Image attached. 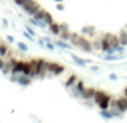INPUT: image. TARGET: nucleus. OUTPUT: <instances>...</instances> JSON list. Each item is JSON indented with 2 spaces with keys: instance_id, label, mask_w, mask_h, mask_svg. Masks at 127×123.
<instances>
[{
  "instance_id": "f257e3e1",
  "label": "nucleus",
  "mask_w": 127,
  "mask_h": 123,
  "mask_svg": "<svg viewBox=\"0 0 127 123\" xmlns=\"http://www.w3.org/2000/svg\"><path fill=\"white\" fill-rule=\"evenodd\" d=\"M23 9L31 16H34L36 12L41 9V5L35 0H26V2L22 6Z\"/></svg>"
},
{
  "instance_id": "f03ea898",
  "label": "nucleus",
  "mask_w": 127,
  "mask_h": 123,
  "mask_svg": "<svg viewBox=\"0 0 127 123\" xmlns=\"http://www.w3.org/2000/svg\"><path fill=\"white\" fill-rule=\"evenodd\" d=\"M103 37L106 38V39L109 41V44H110V46L115 49V48H117L118 46L120 45V41H119V36L115 35V34H110V33H108V34H105V36Z\"/></svg>"
},
{
  "instance_id": "7ed1b4c3",
  "label": "nucleus",
  "mask_w": 127,
  "mask_h": 123,
  "mask_svg": "<svg viewBox=\"0 0 127 123\" xmlns=\"http://www.w3.org/2000/svg\"><path fill=\"white\" fill-rule=\"evenodd\" d=\"M17 63V61L15 58H10L8 62H6V64H5V66H3V68H2V72H3V74H8L10 72L11 73V71H12V67L15 66V64Z\"/></svg>"
},
{
  "instance_id": "20e7f679",
  "label": "nucleus",
  "mask_w": 127,
  "mask_h": 123,
  "mask_svg": "<svg viewBox=\"0 0 127 123\" xmlns=\"http://www.w3.org/2000/svg\"><path fill=\"white\" fill-rule=\"evenodd\" d=\"M117 102V107L120 110V111L124 113V112L127 111V97H119L118 100H116Z\"/></svg>"
},
{
  "instance_id": "39448f33",
  "label": "nucleus",
  "mask_w": 127,
  "mask_h": 123,
  "mask_svg": "<svg viewBox=\"0 0 127 123\" xmlns=\"http://www.w3.org/2000/svg\"><path fill=\"white\" fill-rule=\"evenodd\" d=\"M110 102H111V96L110 95L106 94V96L102 99V101L99 103V107H100L101 110H107L108 107L110 106Z\"/></svg>"
},
{
  "instance_id": "423d86ee",
  "label": "nucleus",
  "mask_w": 127,
  "mask_h": 123,
  "mask_svg": "<svg viewBox=\"0 0 127 123\" xmlns=\"http://www.w3.org/2000/svg\"><path fill=\"white\" fill-rule=\"evenodd\" d=\"M96 88L94 87H88L86 88V90L83 91V93H82V97H83L84 100H90V99H94L95 94H96Z\"/></svg>"
},
{
  "instance_id": "0eeeda50",
  "label": "nucleus",
  "mask_w": 127,
  "mask_h": 123,
  "mask_svg": "<svg viewBox=\"0 0 127 123\" xmlns=\"http://www.w3.org/2000/svg\"><path fill=\"white\" fill-rule=\"evenodd\" d=\"M24 65H25V62L23 61H17V63L15 64V66L12 67V71L11 74L12 75H16L18 73H23V69H24Z\"/></svg>"
},
{
  "instance_id": "6e6552de",
  "label": "nucleus",
  "mask_w": 127,
  "mask_h": 123,
  "mask_svg": "<svg viewBox=\"0 0 127 123\" xmlns=\"http://www.w3.org/2000/svg\"><path fill=\"white\" fill-rule=\"evenodd\" d=\"M50 26V30L51 33L53 34V35H60L61 34V28H60V24H58V22H52L51 25H48Z\"/></svg>"
},
{
  "instance_id": "1a4fd4ad",
  "label": "nucleus",
  "mask_w": 127,
  "mask_h": 123,
  "mask_svg": "<svg viewBox=\"0 0 127 123\" xmlns=\"http://www.w3.org/2000/svg\"><path fill=\"white\" fill-rule=\"evenodd\" d=\"M31 76H27V75H24V76H20V77H18V80H17V83L20 84V85L23 86H27L31 84Z\"/></svg>"
},
{
  "instance_id": "9d476101",
  "label": "nucleus",
  "mask_w": 127,
  "mask_h": 123,
  "mask_svg": "<svg viewBox=\"0 0 127 123\" xmlns=\"http://www.w3.org/2000/svg\"><path fill=\"white\" fill-rule=\"evenodd\" d=\"M105 96H106V93L103 92V91H97L94 96V100H95V102H96V104H99Z\"/></svg>"
},
{
  "instance_id": "9b49d317",
  "label": "nucleus",
  "mask_w": 127,
  "mask_h": 123,
  "mask_svg": "<svg viewBox=\"0 0 127 123\" xmlns=\"http://www.w3.org/2000/svg\"><path fill=\"white\" fill-rule=\"evenodd\" d=\"M71 56H72V59L74 61V63H75L77 65H79V66H81V67H84V66H86L87 61H84V59L80 58L79 56H77V55H74V54H71Z\"/></svg>"
},
{
  "instance_id": "f8f14e48",
  "label": "nucleus",
  "mask_w": 127,
  "mask_h": 123,
  "mask_svg": "<svg viewBox=\"0 0 127 123\" xmlns=\"http://www.w3.org/2000/svg\"><path fill=\"white\" fill-rule=\"evenodd\" d=\"M119 41H120V45H123V46L127 45V31L125 29L120 30V33H119Z\"/></svg>"
},
{
  "instance_id": "ddd939ff",
  "label": "nucleus",
  "mask_w": 127,
  "mask_h": 123,
  "mask_svg": "<svg viewBox=\"0 0 127 123\" xmlns=\"http://www.w3.org/2000/svg\"><path fill=\"white\" fill-rule=\"evenodd\" d=\"M58 66H59V64L55 63V62H46V68H47V72H50V73L54 74V72L58 68Z\"/></svg>"
},
{
  "instance_id": "4468645a",
  "label": "nucleus",
  "mask_w": 127,
  "mask_h": 123,
  "mask_svg": "<svg viewBox=\"0 0 127 123\" xmlns=\"http://www.w3.org/2000/svg\"><path fill=\"white\" fill-rule=\"evenodd\" d=\"M32 71H33V67H32L31 63L29 62H25V65H24V69H23V74L27 76H31Z\"/></svg>"
},
{
  "instance_id": "2eb2a0df",
  "label": "nucleus",
  "mask_w": 127,
  "mask_h": 123,
  "mask_svg": "<svg viewBox=\"0 0 127 123\" xmlns=\"http://www.w3.org/2000/svg\"><path fill=\"white\" fill-rule=\"evenodd\" d=\"M79 38H80V35L78 33H72L71 37H70V41L73 46H78V41H79Z\"/></svg>"
},
{
  "instance_id": "dca6fc26",
  "label": "nucleus",
  "mask_w": 127,
  "mask_h": 123,
  "mask_svg": "<svg viewBox=\"0 0 127 123\" xmlns=\"http://www.w3.org/2000/svg\"><path fill=\"white\" fill-rule=\"evenodd\" d=\"M110 48H113L110 46V44H109V41H108L107 39H106L105 37L101 39V49L103 50V52H107L108 49H110Z\"/></svg>"
},
{
  "instance_id": "f3484780",
  "label": "nucleus",
  "mask_w": 127,
  "mask_h": 123,
  "mask_svg": "<svg viewBox=\"0 0 127 123\" xmlns=\"http://www.w3.org/2000/svg\"><path fill=\"white\" fill-rule=\"evenodd\" d=\"M82 50H84L86 53H91L92 49H94V46H92V43H90L89 40H87L86 43H84V45L81 47Z\"/></svg>"
},
{
  "instance_id": "a211bd4d",
  "label": "nucleus",
  "mask_w": 127,
  "mask_h": 123,
  "mask_svg": "<svg viewBox=\"0 0 127 123\" xmlns=\"http://www.w3.org/2000/svg\"><path fill=\"white\" fill-rule=\"evenodd\" d=\"M75 82H77V75H71L67 78L66 82H65V87H71Z\"/></svg>"
},
{
  "instance_id": "6ab92c4d",
  "label": "nucleus",
  "mask_w": 127,
  "mask_h": 123,
  "mask_svg": "<svg viewBox=\"0 0 127 123\" xmlns=\"http://www.w3.org/2000/svg\"><path fill=\"white\" fill-rule=\"evenodd\" d=\"M100 115L102 116L103 119H107V120H110V119L114 118V115H113V113H111V111H108V109H107V110H101Z\"/></svg>"
},
{
  "instance_id": "aec40b11",
  "label": "nucleus",
  "mask_w": 127,
  "mask_h": 123,
  "mask_svg": "<svg viewBox=\"0 0 127 123\" xmlns=\"http://www.w3.org/2000/svg\"><path fill=\"white\" fill-rule=\"evenodd\" d=\"M45 12H46V10H44V9H42V8H41L34 15V18L37 19V20H43L44 16H45Z\"/></svg>"
},
{
  "instance_id": "412c9836",
  "label": "nucleus",
  "mask_w": 127,
  "mask_h": 123,
  "mask_svg": "<svg viewBox=\"0 0 127 123\" xmlns=\"http://www.w3.org/2000/svg\"><path fill=\"white\" fill-rule=\"evenodd\" d=\"M124 58V56H115V55H106L105 57H103V59L105 61H118V59H123Z\"/></svg>"
},
{
  "instance_id": "4be33fe9",
  "label": "nucleus",
  "mask_w": 127,
  "mask_h": 123,
  "mask_svg": "<svg viewBox=\"0 0 127 123\" xmlns=\"http://www.w3.org/2000/svg\"><path fill=\"white\" fill-rule=\"evenodd\" d=\"M43 20H44V21H45L47 25H51L52 22H54L52 15H51L48 11H46V12H45V16H44V19H43Z\"/></svg>"
},
{
  "instance_id": "5701e85b",
  "label": "nucleus",
  "mask_w": 127,
  "mask_h": 123,
  "mask_svg": "<svg viewBox=\"0 0 127 123\" xmlns=\"http://www.w3.org/2000/svg\"><path fill=\"white\" fill-rule=\"evenodd\" d=\"M75 88H77V91L81 94V96H82V93H83V91L86 90V87H84V83L82 82V81H79L78 84H77V86H75Z\"/></svg>"
},
{
  "instance_id": "b1692460",
  "label": "nucleus",
  "mask_w": 127,
  "mask_h": 123,
  "mask_svg": "<svg viewBox=\"0 0 127 123\" xmlns=\"http://www.w3.org/2000/svg\"><path fill=\"white\" fill-rule=\"evenodd\" d=\"M71 35H72V33H70V30H67V31H61L60 37H61V39H62V40H67V39H70Z\"/></svg>"
},
{
  "instance_id": "393cba45",
  "label": "nucleus",
  "mask_w": 127,
  "mask_h": 123,
  "mask_svg": "<svg viewBox=\"0 0 127 123\" xmlns=\"http://www.w3.org/2000/svg\"><path fill=\"white\" fill-rule=\"evenodd\" d=\"M8 54V47L3 44H0V56H6Z\"/></svg>"
},
{
  "instance_id": "a878e982",
  "label": "nucleus",
  "mask_w": 127,
  "mask_h": 123,
  "mask_svg": "<svg viewBox=\"0 0 127 123\" xmlns=\"http://www.w3.org/2000/svg\"><path fill=\"white\" fill-rule=\"evenodd\" d=\"M55 45L59 46V47L63 48V49H71V45H69V44H65L63 43V41H55Z\"/></svg>"
},
{
  "instance_id": "bb28decb",
  "label": "nucleus",
  "mask_w": 127,
  "mask_h": 123,
  "mask_svg": "<svg viewBox=\"0 0 127 123\" xmlns=\"http://www.w3.org/2000/svg\"><path fill=\"white\" fill-rule=\"evenodd\" d=\"M17 46H18V48H19L22 52H27V50H28V46H27L26 44L22 43V41H18V43H17Z\"/></svg>"
},
{
  "instance_id": "cd10ccee",
  "label": "nucleus",
  "mask_w": 127,
  "mask_h": 123,
  "mask_svg": "<svg viewBox=\"0 0 127 123\" xmlns=\"http://www.w3.org/2000/svg\"><path fill=\"white\" fill-rule=\"evenodd\" d=\"M64 71H65V67L62 66V65H59L58 68H56L55 72H54V75H60V74H62Z\"/></svg>"
},
{
  "instance_id": "c85d7f7f",
  "label": "nucleus",
  "mask_w": 127,
  "mask_h": 123,
  "mask_svg": "<svg viewBox=\"0 0 127 123\" xmlns=\"http://www.w3.org/2000/svg\"><path fill=\"white\" fill-rule=\"evenodd\" d=\"M87 40H88V39H87L86 37H83V36H80V38H79V41H78V47H80V48H81L82 46L84 45V43H86Z\"/></svg>"
},
{
  "instance_id": "c756f323",
  "label": "nucleus",
  "mask_w": 127,
  "mask_h": 123,
  "mask_svg": "<svg viewBox=\"0 0 127 123\" xmlns=\"http://www.w3.org/2000/svg\"><path fill=\"white\" fill-rule=\"evenodd\" d=\"M92 46L95 49H101V40H95L92 43Z\"/></svg>"
},
{
  "instance_id": "7c9ffc66",
  "label": "nucleus",
  "mask_w": 127,
  "mask_h": 123,
  "mask_svg": "<svg viewBox=\"0 0 127 123\" xmlns=\"http://www.w3.org/2000/svg\"><path fill=\"white\" fill-rule=\"evenodd\" d=\"M60 28H61V31H67V30H70L69 29V26H67V24H61L60 25Z\"/></svg>"
},
{
  "instance_id": "2f4dec72",
  "label": "nucleus",
  "mask_w": 127,
  "mask_h": 123,
  "mask_svg": "<svg viewBox=\"0 0 127 123\" xmlns=\"http://www.w3.org/2000/svg\"><path fill=\"white\" fill-rule=\"evenodd\" d=\"M25 28H26V31H27V33H29L32 36H35V31H34L33 29H32L29 26H26V27H25Z\"/></svg>"
},
{
  "instance_id": "473e14b6",
  "label": "nucleus",
  "mask_w": 127,
  "mask_h": 123,
  "mask_svg": "<svg viewBox=\"0 0 127 123\" xmlns=\"http://www.w3.org/2000/svg\"><path fill=\"white\" fill-rule=\"evenodd\" d=\"M24 37H26L27 39L32 40V41H33V40H34V39H33V36H32L29 33H27V31H26V33H24Z\"/></svg>"
},
{
  "instance_id": "72a5a7b5",
  "label": "nucleus",
  "mask_w": 127,
  "mask_h": 123,
  "mask_svg": "<svg viewBox=\"0 0 127 123\" xmlns=\"http://www.w3.org/2000/svg\"><path fill=\"white\" fill-rule=\"evenodd\" d=\"M45 45H46V47H47L50 50H54V45L52 44V41H51V43H46Z\"/></svg>"
},
{
  "instance_id": "f704fd0d",
  "label": "nucleus",
  "mask_w": 127,
  "mask_h": 123,
  "mask_svg": "<svg viewBox=\"0 0 127 123\" xmlns=\"http://www.w3.org/2000/svg\"><path fill=\"white\" fill-rule=\"evenodd\" d=\"M15 2H16V5H18V6H23L25 2H26V0H15Z\"/></svg>"
},
{
  "instance_id": "c9c22d12",
  "label": "nucleus",
  "mask_w": 127,
  "mask_h": 123,
  "mask_svg": "<svg viewBox=\"0 0 127 123\" xmlns=\"http://www.w3.org/2000/svg\"><path fill=\"white\" fill-rule=\"evenodd\" d=\"M5 64H6V62L3 61L2 58H0V69H2V68H3V66H5Z\"/></svg>"
},
{
  "instance_id": "e433bc0d",
  "label": "nucleus",
  "mask_w": 127,
  "mask_h": 123,
  "mask_svg": "<svg viewBox=\"0 0 127 123\" xmlns=\"http://www.w3.org/2000/svg\"><path fill=\"white\" fill-rule=\"evenodd\" d=\"M109 78H110L111 81H116L117 80V75H116V74H110V75H109Z\"/></svg>"
},
{
  "instance_id": "4c0bfd02",
  "label": "nucleus",
  "mask_w": 127,
  "mask_h": 123,
  "mask_svg": "<svg viewBox=\"0 0 127 123\" xmlns=\"http://www.w3.org/2000/svg\"><path fill=\"white\" fill-rule=\"evenodd\" d=\"M56 8H58V10H63V9H64V6H63L62 3L59 2V3H58V6H56Z\"/></svg>"
},
{
  "instance_id": "58836bf2",
  "label": "nucleus",
  "mask_w": 127,
  "mask_h": 123,
  "mask_svg": "<svg viewBox=\"0 0 127 123\" xmlns=\"http://www.w3.org/2000/svg\"><path fill=\"white\" fill-rule=\"evenodd\" d=\"M7 39L9 40L10 43H14V41H15V38L12 37V36H7Z\"/></svg>"
},
{
  "instance_id": "ea45409f",
  "label": "nucleus",
  "mask_w": 127,
  "mask_h": 123,
  "mask_svg": "<svg viewBox=\"0 0 127 123\" xmlns=\"http://www.w3.org/2000/svg\"><path fill=\"white\" fill-rule=\"evenodd\" d=\"M43 39H44V41H46V43H51V39L48 37H44Z\"/></svg>"
},
{
  "instance_id": "a19ab883",
  "label": "nucleus",
  "mask_w": 127,
  "mask_h": 123,
  "mask_svg": "<svg viewBox=\"0 0 127 123\" xmlns=\"http://www.w3.org/2000/svg\"><path fill=\"white\" fill-rule=\"evenodd\" d=\"M91 69H92V71H98L99 67H98V66H92V67H91Z\"/></svg>"
},
{
  "instance_id": "79ce46f5",
  "label": "nucleus",
  "mask_w": 127,
  "mask_h": 123,
  "mask_svg": "<svg viewBox=\"0 0 127 123\" xmlns=\"http://www.w3.org/2000/svg\"><path fill=\"white\" fill-rule=\"evenodd\" d=\"M124 94H125V96L127 97V87H125V90H124Z\"/></svg>"
},
{
  "instance_id": "37998d69",
  "label": "nucleus",
  "mask_w": 127,
  "mask_h": 123,
  "mask_svg": "<svg viewBox=\"0 0 127 123\" xmlns=\"http://www.w3.org/2000/svg\"><path fill=\"white\" fill-rule=\"evenodd\" d=\"M3 24H5L6 26H7V25H8V21H7V20H6V19H3Z\"/></svg>"
},
{
  "instance_id": "c03bdc74",
  "label": "nucleus",
  "mask_w": 127,
  "mask_h": 123,
  "mask_svg": "<svg viewBox=\"0 0 127 123\" xmlns=\"http://www.w3.org/2000/svg\"><path fill=\"white\" fill-rule=\"evenodd\" d=\"M55 1H56V2H62L63 0H55Z\"/></svg>"
},
{
  "instance_id": "a18cd8bd",
  "label": "nucleus",
  "mask_w": 127,
  "mask_h": 123,
  "mask_svg": "<svg viewBox=\"0 0 127 123\" xmlns=\"http://www.w3.org/2000/svg\"><path fill=\"white\" fill-rule=\"evenodd\" d=\"M126 31H127V29H126Z\"/></svg>"
}]
</instances>
